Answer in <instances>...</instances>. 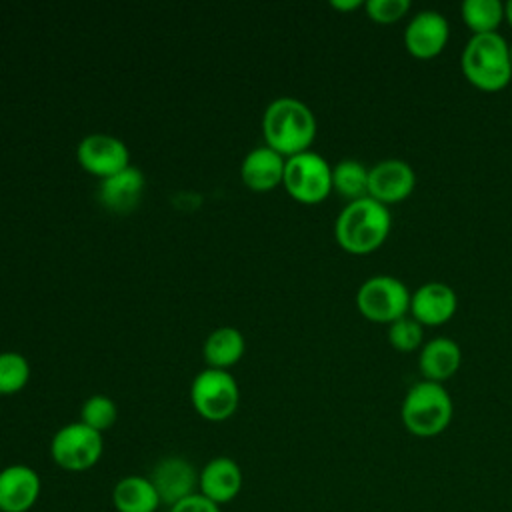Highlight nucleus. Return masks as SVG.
<instances>
[{
    "mask_svg": "<svg viewBox=\"0 0 512 512\" xmlns=\"http://www.w3.org/2000/svg\"><path fill=\"white\" fill-rule=\"evenodd\" d=\"M460 18L472 36L494 34L504 22V4L500 0H466L460 6Z\"/></svg>",
    "mask_w": 512,
    "mask_h": 512,
    "instance_id": "21",
    "label": "nucleus"
},
{
    "mask_svg": "<svg viewBox=\"0 0 512 512\" xmlns=\"http://www.w3.org/2000/svg\"><path fill=\"white\" fill-rule=\"evenodd\" d=\"M330 6H332L334 10H340V12H352V10H356V8H362L364 2H362V0H332Z\"/></svg>",
    "mask_w": 512,
    "mask_h": 512,
    "instance_id": "28",
    "label": "nucleus"
},
{
    "mask_svg": "<svg viewBox=\"0 0 512 512\" xmlns=\"http://www.w3.org/2000/svg\"><path fill=\"white\" fill-rule=\"evenodd\" d=\"M244 484V476L236 460L228 456H216L208 460L200 470L198 492L218 506L232 502Z\"/></svg>",
    "mask_w": 512,
    "mask_h": 512,
    "instance_id": "15",
    "label": "nucleus"
},
{
    "mask_svg": "<svg viewBox=\"0 0 512 512\" xmlns=\"http://www.w3.org/2000/svg\"><path fill=\"white\" fill-rule=\"evenodd\" d=\"M262 134L266 146H270L284 158L306 152L316 138L314 112L296 98H276L264 110Z\"/></svg>",
    "mask_w": 512,
    "mask_h": 512,
    "instance_id": "2",
    "label": "nucleus"
},
{
    "mask_svg": "<svg viewBox=\"0 0 512 512\" xmlns=\"http://www.w3.org/2000/svg\"><path fill=\"white\" fill-rule=\"evenodd\" d=\"M458 308V296L444 282H426L410 296V316L420 326L438 328L448 324Z\"/></svg>",
    "mask_w": 512,
    "mask_h": 512,
    "instance_id": "13",
    "label": "nucleus"
},
{
    "mask_svg": "<svg viewBox=\"0 0 512 512\" xmlns=\"http://www.w3.org/2000/svg\"><path fill=\"white\" fill-rule=\"evenodd\" d=\"M76 156L80 166L100 180L130 166L126 144L110 134H90L82 138Z\"/></svg>",
    "mask_w": 512,
    "mask_h": 512,
    "instance_id": "12",
    "label": "nucleus"
},
{
    "mask_svg": "<svg viewBox=\"0 0 512 512\" xmlns=\"http://www.w3.org/2000/svg\"><path fill=\"white\" fill-rule=\"evenodd\" d=\"M424 340V326H420L410 314L402 316L400 320L388 326V342L396 352L408 354L422 346Z\"/></svg>",
    "mask_w": 512,
    "mask_h": 512,
    "instance_id": "25",
    "label": "nucleus"
},
{
    "mask_svg": "<svg viewBox=\"0 0 512 512\" xmlns=\"http://www.w3.org/2000/svg\"><path fill=\"white\" fill-rule=\"evenodd\" d=\"M408 286L390 274H376L364 280L356 292L358 312L374 324H392L410 312Z\"/></svg>",
    "mask_w": 512,
    "mask_h": 512,
    "instance_id": "5",
    "label": "nucleus"
},
{
    "mask_svg": "<svg viewBox=\"0 0 512 512\" xmlns=\"http://www.w3.org/2000/svg\"><path fill=\"white\" fill-rule=\"evenodd\" d=\"M504 20H506L508 26L512 28V0H508V2L504 4Z\"/></svg>",
    "mask_w": 512,
    "mask_h": 512,
    "instance_id": "29",
    "label": "nucleus"
},
{
    "mask_svg": "<svg viewBox=\"0 0 512 512\" xmlns=\"http://www.w3.org/2000/svg\"><path fill=\"white\" fill-rule=\"evenodd\" d=\"M450 26L436 10H420L404 28V48L416 60H432L446 48Z\"/></svg>",
    "mask_w": 512,
    "mask_h": 512,
    "instance_id": "9",
    "label": "nucleus"
},
{
    "mask_svg": "<svg viewBox=\"0 0 512 512\" xmlns=\"http://www.w3.org/2000/svg\"><path fill=\"white\" fill-rule=\"evenodd\" d=\"M460 68L474 88L500 92L512 80L510 44L498 32L470 36L460 56Z\"/></svg>",
    "mask_w": 512,
    "mask_h": 512,
    "instance_id": "3",
    "label": "nucleus"
},
{
    "mask_svg": "<svg viewBox=\"0 0 512 512\" xmlns=\"http://www.w3.org/2000/svg\"><path fill=\"white\" fill-rule=\"evenodd\" d=\"M142 192H144V174L138 168L128 166L100 180L98 200L106 210L124 214L138 206Z\"/></svg>",
    "mask_w": 512,
    "mask_h": 512,
    "instance_id": "16",
    "label": "nucleus"
},
{
    "mask_svg": "<svg viewBox=\"0 0 512 512\" xmlns=\"http://www.w3.org/2000/svg\"><path fill=\"white\" fill-rule=\"evenodd\" d=\"M462 364V350L452 338H432L426 342L418 356L420 374L430 382H446L452 378Z\"/></svg>",
    "mask_w": 512,
    "mask_h": 512,
    "instance_id": "18",
    "label": "nucleus"
},
{
    "mask_svg": "<svg viewBox=\"0 0 512 512\" xmlns=\"http://www.w3.org/2000/svg\"><path fill=\"white\" fill-rule=\"evenodd\" d=\"M190 400L194 410L204 420L222 422L236 412L240 392L230 372L220 368H206L194 378Z\"/></svg>",
    "mask_w": 512,
    "mask_h": 512,
    "instance_id": "8",
    "label": "nucleus"
},
{
    "mask_svg": "<svg viewBox=\"0 0 512 512\" xmlns=\"http://www.w3.org/2000/svg\"><path fill=\"white\" fill-rule=\"evenodd\" d=\"M244 354V336L240 330L224 326L214 330L204 342V360L210 368L226 370Z\"/></svg>",
    "mask_w": 512,
    "mask_h": 512,
    "instance_id": "20",
    "label": "nucleus"
},
{
    "mask_svg": "<svg viewBox=\"0 0 512 512\" xmlns=\"http://www.w3.org/2000/svg\"><path fill=\"white\" fill-rule=\"evenodd\" d=\"M30 378V364L18 352L0 354V394L20 392Z\"/></svg>",
    "mask_w": 512,
    "mask_h": 512,
    "instance_id": "23",
    "label": "nucleus"
},
{
    "mask_svg": "<svg viewBox=\"0 0 512 512\" xmlns=\"http://www.w3.org/2000/svg\"><path fill=\"white\" fill-rule=\"evenodd\" d=\"M116 418H118V408H116L114 400L104 394L90 396L82 404V410H80V422H84L86 426L94 428L100 434L106 432L108 428H112Z\"/></svg>",
    "mask_w": 512,
    "mask_h": 512,
    "instance_id": "24",
    "label": "nucleus"
},
{
    "mask_svg": "<svg viewBox=\"0 0 512 512\" xmlns=\"http://www.w3.org/2000/svg\"><path fill=\"white\" fill-rule=\"evenodd\" d=\"M392 216L388 206L374 198L348 202L334 222V238L338 246L354 256L376 252L390 234Z\"/></svg>",
    "mask_w": 512,
    "mask_h": 512,
    "instance_id": "1",
    "label": "nucleus"
},
{
    "mask_svg": "<svg viewBox=\"0 0 512 512\" xmlns=\"http://www.w3.org/2000/svg\"><path fill=\"white\" fill-rule=\"evenodd\" d=\"M286 158L270 146H258L246 154L240 166L242 182L254 192H268L282 184Z\"/></svg>",
    "mask_w": 512,
    "mask_h": 512,
    "instance_id": "17",
    "label": "nucleus"
},
{
    "mask_svg": "<svg viewBox=\"0 0 512 512\" xmlns=\"http://www.w3.org/2000/svg\"><path fill=\"white\" fill-rule=\"evenodd\" d=\"M416 188L414 168L400 158L376 162L368 172V196L388 206L406 200Z\"/></svg>",
    "mask_w": 512,
    "mask_h": 512,
    "instance_id": "11",
    "label": "nucleus"
},
{
    "mask_svg": "<svg viewBox=\"0 0 512 512\" xmlns=\"http://www.w3.org/2000/svg\"><path fill=\"white\" fill-rule=\"evenodd\" d=\"M168 512H222L218 504H214L212 500H208L206 496H202L200 492L172 504L168 508Z\"/></svg>",
    "mask_w": 512,
    "mask_h": 512,
    "instance_id": "27",
    "label": "nucleus"
},
{
    "mask_svg": "<svg viewBox=\"0 0 512 512\" xmlns=\"http://www.w3.org/2000/svg\"><path fill=\"white\" fill-rule=\"evenodd\" d=\"M510 60H512V44H510Z\"/></svg>",
    "mask_w": 512,
    "mask_h": 512,
    "instance_id": "30",
    "label": "nucleus"
},
{
    "mask_svg": "<svg viewBox=\"0 0 512 512\" xmlns=\"http://www.w3.org/2000/svg\"><path fill=\"white\" fill-rule=\"evenodd\" d=\"M368 18L376 24H396L410 12L408 0H368L364 2Z\"/></svg>",
    "mask_w": 512,
    "mask_h": 512,
    "instance_id": "26",
    "label": "nucleus"
},
{
    "mask_svg": "<svg viewBox=\"0 0 512 512\" xmlns=\"http://www.w3.org/2000/svg\"><path fill=\"white\" fill-rule=\"evenodd\" d=\"M454 416V404L444 384L420 380L412 384L400 404V420L416 438L442 434Z\"/></svg>",
    "mask_w": 512,
    "mask_h": 512,
    "instance_id": "4",
    "label": "nucleus"
},
{
    "mask_svg": "<svg viewBox=\"0 0 512 512\" xmlns=\"http://www.w3.org/2000/svg\"><path fill=\"white\" fill-rule=\"evenodd\" d=\"M112 506L116 512H156L162 500L148 476L128 474L112 488Z\"/></svg>",
    "mask_w": 512,
    "mask_h": 512,
    "instance_id": "19",
    "label": "nucleus"
},
{
    "mask_svg": "<svg viewBox=\"0 0 512 512\" xmlns=\"http://www.w3.org/2000/svg\"><path fill=\"white\" fill-rule=\"evenodd\" d=\"M368 172L362 162L344 158L332 166V190H336L348 202L368 198Z\"/></svg>",
    "mask_w": 512,
    "mask_h": 512,
    "instance_id": "22",
    "label": "nucleus"
},
{
    "mask_svg": "<svg viewBox=\"0 0 512 512\" xmlns=\"http://www.w3.org/2000/svg\"><path fill=\"white\" fill-rule=\"evenodd\" d=\"M286 192L302 204H318L332 192V166L312 150L286 158L284 180Z\"/></svg>",
    "mask_w": 512,
    "mask_h": 512,
    "instance_id": "7",
    "label": "nucleus"
},
{
    "mask_svg": "<svg viewBox=\"0 0 512 512\" xmlns=\"http://www.w3.org/2000/svg\"><path fill=\"white\" fill-rule=\"evenodd\" d=\"M104 452V438L84 422H70L56 430L50 442L54 464L66 472H86L98 464Z\"/></svg>",
    "mask_w": 512,
    "mask_h": 512,
    "instance_id": "6",
    "label": "nucleus"
},
{
    "mask_svg": "<svg viewBox=\"0 0 512 512\" xmlns=\"http://www.w3.org/2000/svg\"><path fill=\"white\" fill-rule=\"evenodd\" d=\"M42 492L40 474L26 464L0 470V512H30Z\"/></svg>",
    "mask_w": 512,
    "mask_h": 512,
    "instance_id": "14",
    "label": "nucleus"
},
{
    "mask_svg": "<svg viewBox=\"0 0 512 512\" xmlns=\"http://www.w3.org/2000/svg\"><path fill=\"white\" fill-rule=\"evenodd\" d=\"M148 478L152 480L162 504L170 508L172 504L198 492L200 472L182 456H164L154 464Z\"/></svg>",
    "mask_w": 512,
    "mask_h": 512,
    "instance_id": "10",
    "label": "nucleus"
}]
</instances>
